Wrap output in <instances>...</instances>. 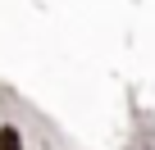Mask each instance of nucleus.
I'll use <instances>...</instances> for the list:
<instances>
[{"label": "nucleus", "mask_w": 155, "mask_h": 150, "mask_svg": "<svg viewBox=\"0 0 155 150\" xmlns=\"http://www.w3.org/2000/svg\"><path fill=\"white\" fill-rule=\"evenodd\" d=\"M0 150H23V136H18V127H0Z\"/></svg>", "instance_id": "nucleus-1"}]
</instances>
